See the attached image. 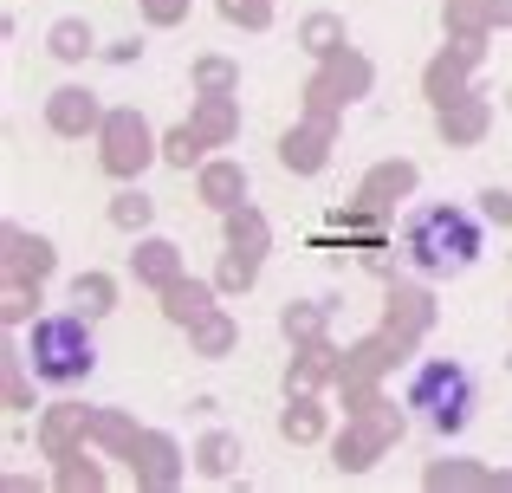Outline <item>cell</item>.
<instances>
[{"mask_svg":"<svg viewBox=\"0 0 512 493\" xmlns=\"http://www.w3.org/2000/svg\"><path fill=\"white\" fill-rule=\"evenodd\" d=\"M402 253H409V266L422 279H454V273H467V266H480L487 228H480V215H467V208L435 202L402 228Z\"/></svg>","mask_w":512,"mask_h":493,"instance_id":"1","label":"cell"},{"mask_svg":"<svg viewBox=\"0 0 512 493\" xmlns=\"http://www.w3.org/2000/svg\"><path fill=\"white\" fill-rule=\"evenodd\" d=\"M26 364H33L39 383H85L91 364H98V338H91L85 318L52 312V318H39L33 338H26Z\"/></svg>","mask_w":512,"mask_h":493,"instance_id":"2","label":"cell"},{"mask_svg":"<svg viewBox=\"0 0 512 493\" xmlns=\"http://www.w3.org/2000/svg\"><path fill=\"white\" fill-rule=\"evenodd\" d=\"M409 409H415V422H422V429L461 435L467 416H474V370H467V364H448V357L422 364L409 377Z\"/></svg>","mask_w":512,"mask_h":493,"instance_id":"3","label":"cell"}]
</instances>
